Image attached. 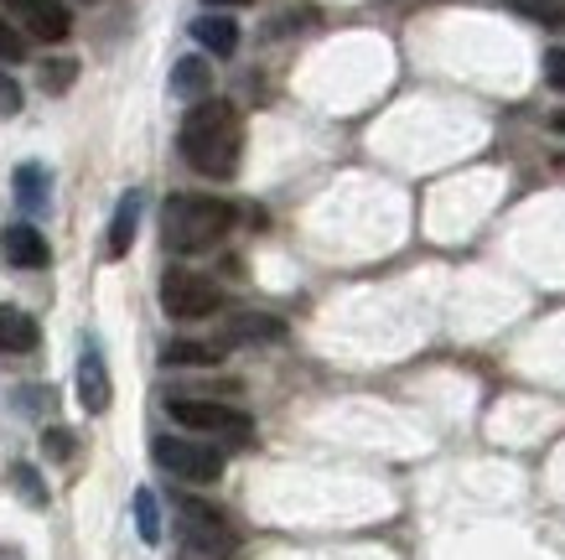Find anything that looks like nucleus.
<instances>
[{
	"instance_id": "14",
	"label": "nucleus",
	"mask_w": 565,
	"mask_h": 560,
	"mask_svg": "<svg viewBox=\"0 0 565 560\" xmlns=\"http://www.w3.org/2000/svg\"><path fill=\"white\" fill-rule=\"evenodd\" d=\"M161 363L167 369H213V363H223V348H213V342H167L161 348Z\"/></svg>"
},
{
	"instance_id": "17",
	"label": "nucleus",
	"mask_w": 565,
	"mask_h": 560,
	"mask_svg": "<svg viewBox=\"0 0 565 560\" xmlns=\"http://www.w3.org/2000/svg\"><path fill=\"white\" fill-rule=\"evenodd\" d=\"M73 78H78V63H73V57H52V63H42V73H36L42 94H68Z\"/></svg>"
},
{
	"instance_id": "2",
	"label": "nucleus",
	"mask_w": 565,
	"mask_h": 560,
	"mask_svg": "<svg viewBox=\"0 0 565 560\" xmlns=\"http://www.w3.org/2000/svg\"><path fill=\"white\" fill-rule=\"evenodd\" d=\"M228 229H234V203L228 198H192V192H182L161 213V239H167V250H177V255L213 250Z\"/></svg>"
},
{
	"instance_id": "23",
	"label": "nucleus",
	"mask_w": 565,
	"mask_h": 560,
	"mask_svg": "<svg viewBox=\"0 0 565 560\" xmlns=\"http://www.w3.org/2000/svg\"><path fill=\"white\" fill-rule=\"evenodd\" d=\"M42 446H47V452H52L57 462H68V457H73V436H68V431H57V425H52L47 436H42Z\"/></svg>"
},
{
	"instance_id": "26",
	"label": "nucleus",
	"mask_w": 565,
	"mask_h": 560,
	"mask_svg": "<svg viewBox=\"0 0 565 560\" xmlns=\"http://www.w3.org/2000/svg\"><path fill=\"white\" fill-rule=\"evenodd\" d=\"M223 6H255V0H207V11H223Z\"/></svg>"
},
{
	"instance_id": "1",
	"label": "nucleus",
	"mask_w": 565,
	"mask_h": 560,
	"mask_svg": "<svg viewBox=\"0 0 565 560\" xmlns=\"http://www.w3.org/2000/svg\"><path fill=\"white\" fill-rule=\"evenodd\" d=\"M177 146H182V161L192 171H203L213 182H228L239 171L244 156V119L228 99H203L182 115V130H177Z\"/></svg>"
},
{
	"instance_id": "24",
	"label": "nucleus",
	"mask_w": 565,
	"mask_h": 560,
	"mask_svg": "<svg viewBox=\"0 0 565 560\" xmlns=\"http://www.w3.org/2000/svg\"><path fill=\"white\" fill-rule=\"evenodd\" d=\"M545 78H550V88H565V47L545 52Z\"/></svg>"
},
{
	"instance_id": "21",
	"label": "nucleus",
	"mask_w": 565,
	"mask_h": 560,
	"mask_svg": "<svg viewBox=\"0 0 565 560\" xmlns=\"http://www.w3.org/2000/svg\"><path fill=\"white\" fill-rule=\"evenodd\" d=\"M0 57H6V63H21V57H26V36H21L11 21H0Z\"/></svg>"
},
{
	"instance_id": "11",
	"label": "nucleus",
	"mask_w": 565,
	"mask_h": 560,
	"mask_svg": "<svg viewBox=\"0 0 565 560\" xmlns=\"http://www.w3.org/2000/svg\"><path fill=\"white\" fill-rule=\"evenodd\" d=\"M42 342V327L21 306H0V353H32Z\"/></svg>"
},
{
	"instance_id": "4",
	"label": "nucleus",
	"mask_w": 565,
	"mask_h": 560,
	"mask_svg": "<svg viewBox=\"0 0 565 560\" xmlns=\"http://www.w3.org/2000/svg\"><path fill=\"white\" fill-rule=\"evenodd\" d=\"M167 415L198 431V436H213V442H255V421L239 405H223V400H167Z\"/></svg>"
},
{
	"instance_id": "12",
	"label": "nucleus",
	"mask_w": 565,
	"mask_h": 560,
	"mask_svg": "<svg viewBox=\"0 0 565 560\" xmlns=\"http://www.w3.org/2000/svg\"><path fill=\"white\" fill-rule=\"evenodd\" d=\"M136 223H140V192H125L120 208H115V219H109V244H104V255L109 260L130 255V244H136Z\"/></svg>"
},
{
	"instance_id": "6",
	"label": "nucleus",
	"mask_w": 565,
	"mask_h": 560,
	"mask_svg": "<svg viewBox=\"0 0 565 560\" xmlns=\"http://www.w3.org/2000/svg\"><path fill=\"white\" fill-rule=\"evenodd\" d=\"M223 306L218 286L198 271H167L161 275V311L177 317V323H198V317H213Z\"/></svg>"
},
{
	"instance_id": "20",
	"label": "nucleus",
	"mask_w": 565,
	"mask_h": 560,
	"mask_svg": "<svg viewBox=\"0 0 565 560\" xmlns=\"http://www.w3.org/2000/svg\"><path fill=\"white\" fill-rule=\"evenodd\" d=\"M11 483L21 488V498H26L32 509H47V488H42V477H36L32 462H17V467H11Z\"/></svg>"
},
{
	"instance_id": "28",
	"label": "nucleus",
	"mask_w": 565,
	"mask_h": 560,
	"mask_svg": "<svg viewBox=\"0 0 565 560\" xmlns=\"http://www.w3.org/2000/svg\"><path fill=\"white\" fill-rule=\"evenodd\" d=\"M88 6H94V0H88Z\"/></svg>"
},
{
	"instance_id": "13",
	"label": "nucleus",
	"mask_w": 565,
	"mask_h": 560,
	"mask_svg": "<svg viewBox=\"0 0 565 560\" xmlns=\"http://www.w3.org/2000/svg\"><path fill=\"white\" fill-rule=\"evenodd\" d=\"M11 182H17V203L26 208V213H42V208H47L52 177H47V167H42V161H21Z\"/></svg>"
},
{
	"instance_id": "22",
	"label": "nucleus",
	"mask_w": 565,
	"mask_h": 560,
	"mask_svg": "<svg viewBox=\"0 0 565 560\" xmlns=\"http://www.w3.org/2000/svg\"><path fill=\"white\" fill-rule=\"evenodd\" d=\"M0 115H21V84L0 68Z\"/></svg>"
},
{
	"instance_id": "25",
	"label": "nucleus",
	"mask_w": 565,
	"mask_h": 560,
	"mask_svg": "<svg viewBox=\"0 0 565 560\" xmlns=\"http://www.w3.org/2000/svg\"><path fill=\"white\" fill-rule=\"evenodd\" d=\"M550 130H555V136H565V109H555V115H550Z\"/></svg>"
},
{
	"instance_id": "15",
	"label": "nucleus",
	"mask_w": 565,
	"mask_h": 560,
	"mask_svg": "<svg viewBox=\"0 0 565 560\" xmlns=\"http://www.w3.org/2000/svg\"><path fill=\"white\" fill-rule=\"evenodd\" d=\"M207 88H213V73H207L203 57H182V63L172 68V94H177V99L203 104V99H207Z\"/></svg>"
},
{
	"instance_id": "18",
	"label": "nucleus",
	"mask_w": 565,
	"mask_h": 560,
	"mask_svg": "<svg viewBox=\"0 0 565 560\" xmlns=\"http://www.w3.org/2000/svg\"><path fill=\"white\" fill-rule=\"evenodd\" d=\"M503 6L524 21H540V27H555L565 17V0H503Z\"/></svg>"
},
{
	"instance_id": "7",
	"label": "nucleus",
	"mask_w": 565,
	"mask_h": 560,
	"mask_svg": "<svg viewBox=\"0 0 565 560\" xmlns=\"http://www.w3.org/2000/svg\"><path fill=\"white\" fill-rule=\"evenodd\" d=\"M78 400H84L88 415H104V410H109V400H115L109 363H104V348L94 338H88L84 353H78Z\"/></svg>"
},
{
	"instance_id": "16",
	"label": "nucleus",
	"mask_w": 565,
	"mask_h": 560,
	"mask_svg": "<svg viewBox=\"0 0 565 560\" xmlns=\"http://www.w3.org/2000/svg\"><path fill=\"white\" fill-rule=\"evenodd\" d=\"M130 509H136V535L146 545H156L161 540V509H156V493L151 488H136V504H130Z\"/></svg>"
},
{
	"instance_id": "8",
	"label": "nucleus",
	"mask_w": 565,
	"mask_h": 560,
	"mask_svg": "<svg viewBox=\"0 0 565 560\" xmlns=\"http://www.w3.org/2000/svg\"><path fill=\"white\" fill-rule=\"evenodd\" d=\"M0 260L17 265V271H42L52 260V250L32 223H17V229H0Z\"/></svg>"
},
{
	"instance_id": "3",
	"label": "nucleus",
	"mask_w": 565,
	"mask_h": 560,
	"mask_svg": "<svg viewBox=\"0 0 565 560\" xmlns=\"http://www.w3.org/2000/svg\"><path fill=\"white\" fill-rule=\"evenodd\" d=\"M177 525H182V540L192 550H203L213 560H239V529L228 525V514L203 504V498H192V493H177Z\"/></svg>"
},
{
	"instance_id": "19",
	"label": "nucleus",
	"mask_w": 565,
	"mask_h": 560,
	"mask_svg": "<svg viewBox=\"0 0 565 560\" xmlns=\"http://www.w3.org/2000/svg\"><path fill=\"white\" fill-rule=\"evenodd\" d=\"M286 327L275 323V317H239V323L228 327V338L234 342H270V338H280Z\"/></svg>"
},
{
	"instance_id": "9",
	"label": "nucleus",
	"mask_w": 565,
	"mask_h": 560,
	"mask_svg": "<svg viewBox=\"0 0 565 560\" xmlns=\"http://www.w3.org/2000/svg\"><path fill=\"white\" fill-rule=\"evenodd\" d=\"M17 17H21V27L32 36H42V42H63V36L73 32V17L63 0H17Z\"/></svg>"
},
{
	"instance_id": "5",
	"label": "nucleus",
	"mask_w": 565,
	"mask_h": 560,
	"mask_svg": "<svg viewBox=\"0 0 565 560\" xmlns=\"http://www.w3.org/2000/svg\"><path fill=\"white\" fill-rule=\"evenodd\" d=\"M151 457L161 473L182 477V483H218L223 477V457L203 442H188V436H156Z\"/></svg>"
},
{
	"instance_id": "27",
	"label": "nucleus",
	"mask_w": 565,
	"mask_h": 560,
	"mask_svg": "<svg viewBox=\"0 0 565 560\" xmlns=\"http://www.w3.org/2000/svg\"><path fill=\"white\" fill-rule=\"evenodd\" d=\"M11 6H17V0H11Z\"/></svg>"
},
{
	"instance_id": "10",
	"label": "nucleus",
	"mask_w": 565,
	"mask_h": 560,
	"mask_svg": "<svg viewBox=\"0 0 565 560\" xmlns=\"http://www.w3.org/2000/svg\"><path fill=\"white\" fill-rule=\"evenodd\" d=\"M192 36H198V47L213 52V57H234V52H239V21H228L223 11H203V17L192 21Z\"/></svg>"
}]
</instances>
